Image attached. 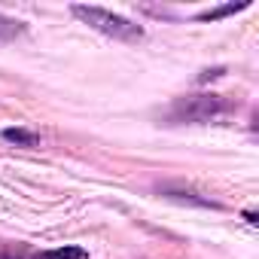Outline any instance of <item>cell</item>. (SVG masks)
I'll return each instance as SVG.
<instances>
[{"label":"cell","instance_id":"7a4b0ae2","mask_svg":"<svg viewBox=\"0 0 259 259\" xmlns=\"http://www.w3.org/2000/svg\"><path fill=\"white\" fill-rule=\"evenodd\" d=\"M232 110V104L223 98V95H189V98H180L171 110H168V119L171 122H213L220 116H226Z\"/></svg>","mask_w":259,"mask_h":259},{"label":"cell","instance_id":"8992f818","mask_svg":"<svg viewBox=\"0 0 259 259\" xmlns=\"http://www.w3.org/2000/svg\"><path fill=\"white\" fill-rule=\"evenodd\" d=\"M22 34H25V25H22L19 19H10V16L0 13V43L16 40V37H22Z\"/></svg>","mask_w":259,"mask_h":259},{"label":"cell","instance_id":"277c9868","mask_svg":"<svg viewBox=\"0 0 259 259\" xmlns=\"http://www.w3.org/2000/svg\"><path fill=\"white\" fill-rule=\"evenodd\" d=\"M165 195L168 198H177V201H192V204H201V207H220L213 198H198V192L183 189V186H165Z\"/></svg>","mask_w":259,"mask_h":259},{"label":"cell","instance_id":"6da1fadb","mask_svg":"<svg viewBox=\"0 0 259 259\" xmlns=\"http://www.w3.org/2000/svg\"><path fill=\"white\" fill-rule=\"evenodd\" d=\"M70 13L79 22H85L89 28H95L104 37H113L119 43H141L144 40V28L135 25L132 19L119 16V13H110V10H101V7H82V4H76Z\"/></svg>","mask_w":259,"mask_h":259},{"label":"cell","instance_id":"5b68a950","mask_svg":"<svg viewBox=\"0 0 259 259\" xmlns=\"http://www.w3.org/2000/svg\"><path fill=\"white\" fill-rule=\"evenodd\" d=\"M34 259H89V253L82 250V247H55V250H43V253H37Z\"/></svg>","mask_w":259,"mask_h":259},{"label":"cell","instance_id":"52a82bcc","mask_svg":"<svg viewBox=\"0 0 259 259\" xmlns=\"http://www.w3.org/2000/svg\"><path fill=\"white\" fill-rule=\"evenodd\" d=\"M250 4L244 0V4H226V7H217V10H207V13H198L195 19L198 22H217V19H223V16H232V13H241V10H247Z\"/></svg>","mask_w":259,"mask_h":259},{"label":"cell","instance_id":"ba28073f","mask_svg":"<svg viewBox=\"0 0 259 259\" xmlns=\"http://www.w3.org/2000/svg\"><path fill=\"white\" fill-rule=\"evenodd\" d=\"M226 73V67H210V70H204L201 76H198V82H210V79H220Z\"/></svg>","mask_w":259,"mask_h":259},{"label":"cell","instance_id":"3957f363","mask_svg":"<svg viewBox=\"0 0 259 259\" xmlns=\"http://www.w3.org/2000/svg\"><path fill=\"white\" fill-rule=\"evenodd\" d=\"M4 141L16 147H40V135L28 132V128H4Z\"/></svg>","mask_w":259,"mask_h":259}]
</instances>
